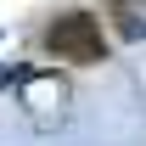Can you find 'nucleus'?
I'll list each match as a JSON object with an SVG mask.
<instances>
[{"label":"nucleus","mask_w":146,"mask_h":146,"mask_svg":"<svg viewBox=\"0 0 146 146\" xmlns=\"http://www.w3.org/2000/svg\"><path fill=\"white\" fill-rule=\"evenodd\" d=\"M45 45H51L56 62H73V68H96L107 62V34L90 11H62V17L45 28Z\"/></svg>","instance_id":"1"},{"label":"nucleus","mask_w":146,"mask_h":146,"mask_svg":"<svg viewBox=\"0 0 146 146\" xmlns=\"http://www.w3.org/2000/svg\"><path fill=\"white\" fill-rule=\"evenodd\" d=\"M112 23L124 39H146V0H112Z\"/></svg>","instance_id":"3"},{"label":"nucleus","mask_w":146,"mask_h":146,"mask_svg":"<svg viewBox=\"0 0 146 146\" xmlns=\"http://www.w3.org/2000/svg\"><path fill=\"white\" fill-rule=\"evenodd\" d=\"M23 107H28L34 129H56L62 124V107H68V84L56 73H28L23 79Z\"/></svg>","instance_id":"2"}]
</instances>
